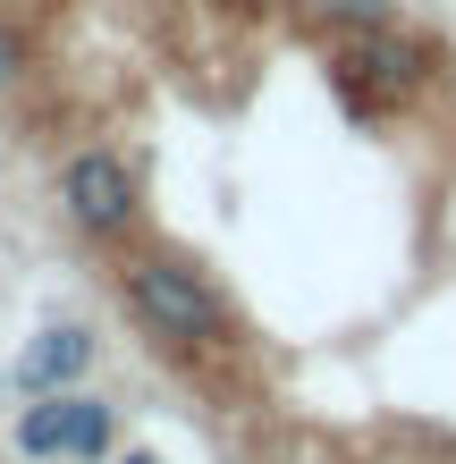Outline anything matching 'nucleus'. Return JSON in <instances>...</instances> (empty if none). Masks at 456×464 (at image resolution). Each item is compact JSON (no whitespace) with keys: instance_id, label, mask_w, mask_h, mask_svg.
Listing matches in <instances>:
<instances>
[{"instance_id":"f03ea898","label":"nucleus","mask_w":456,"mask_h":464,"mask_svg":"<svg viewBox=\"0 0 456 464\" xmlns=\"http://www.w3.org/2000/svg\"><path fill=\"white\" fill-rule=\"evenodd\" d=\"M60 211L85 237H127L136 211H144V186H136V169H127L111 144H85V152H68V169H60Z\"/></svg>"},{"instance_id":"f257e3e1","label":"nucleus","mask_w":456,"mask_h":464,"mask_svg":"<svg viewBox=\"0 0 456 464\" xmlns=\"http://www.w3.org/2000/svg\"><path fill=\"white\" fill-rule=\"evenodd\" d=\"M119 295H127V313H136V330L160 338V346H228V304L211 295L203 270H186L170 254H144V262H127L119 270Z\"/></svg>"},{"instance_id":"0eeeda50","label":"nucleus","mask_w":456,"mask_h":464,"mask_svg":"<svg viewBox=\"0 0 456 464\" xmlns=\"http://www.w3.org/2000/svg\"><path fill=\"white\" fill-rule=\"evenodd\" d=\"M321 17L346 34H372V25H397V0H321Z\"/></svg>"},{"instance_id":"7ed1b4c3","label":"nucleus","mask_w":456,"mask_h":464,"mask_svg":"<svg viewBox=\"0 0 456 464\" xmlns=\"http://www.w3.org/2000/svg\"><path fill=\"white\" fill-rule=\"evenodd\" d=\"M338 76L364 85V93H381V102H406V93H422V76H432V51L414 34H397V25H372V34H346Z\"/></svg>"},{"instance_id":"20e7f679","label":"nucleus","mask_w":456,"mask_h":464,"mask_svg":"<svg viewBox=\"0 0 456 464\" xmlns=\"http://www.w3.org/2000/svg\"><path fill=\"white\" fill-rule=\"evenodd\" d=\"M93 354H102V338L85 321H51V330H34L25 354H17V389L25 397H60V389H76V380L93 372Z\"/></svg>"},{"instance_id":"423d86ee","label":"nucleus","mask_w":456,"mask_h":464,"mask_svg":"<svg viewBox=\"0 0 456 464\" xmlns=\"http://www.w3.org/2000/svg\"><path fill=\"white\" fill-rule=\"evenodd\" d=\"M119 456V405L76 389V414H68V464H111Z\"/></svg>"},{"instance_id":"39448f33","label":"nucleus","mask_w":456,"mask_h":464,"mask_svg":"<svg viewBox=\"0 0 456 464\" xmlns=\"http://www.w3.org/2000/svg\"><path fill=\"white\" fill-rule=\"evenodd\" d=\"M68 414H76V389L60 397H25V414H17V456L25 464H68Z\"/></svg>"},{"instance_id":"6e6552de","label":"nucleus","mask_w":456,"mask_h":464,"mask_svg":"<svg viewBox=\"0 0 456 464\" xmlns=\"http://www.w3.org/2000/svg\"><path fill=\"white\" fill-rule=\"evenodd\" d=\"M17 85H25V34L0 17V93H17Z\"/></svg>"},{"instance_id":"1a4fd4ad","label":"nucleus","mask_w":456,"mask_h":464,"mask_svg":"<svg viewBox=\"0 0 456 464\" xmlns=\"http://www.w3.org/2000/svg\"><path fill=\"white\" fill-rule=\"evenodd\" d=\"M111 464H160V456H152V448H127V456H111Z\"/></svg>"}]
</instances>
